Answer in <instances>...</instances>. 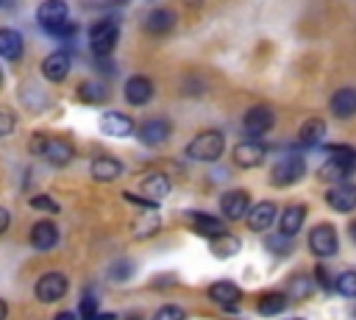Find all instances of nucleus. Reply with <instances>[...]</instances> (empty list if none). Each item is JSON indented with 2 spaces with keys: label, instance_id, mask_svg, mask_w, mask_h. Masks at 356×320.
Masks as SVG:
<instances>
[{
  "label": "nucleus",
  "instance_id": "1",
  "mask_svg": "<svg viewBox=\"0 0 356 320\" xmlns=\"http://www.w3.org/2000/svg\"><path fill=\"white\" fill-rule=\"evenodd\" d=\"M120 39V25L114 17H103L89 28V47L95 56H111Z\"/></svg>",
  "mask_w": 356,
  "mask_h": 320
},
{
  "label": "nucleus",
  "instance_id": "2",
  "mask_svg": "<svg viewBox=\"0 0 356 320\" xmlns=\"http://www.w3.org/2000/svg\"><path fill=\"white\" fill-rule=\"evenodd\" d=\"M222 150H225V136L220 131H203L186 145V153L197 161H217Z\"/></svg>",
  "mask_w": 356,
  "mask_h": 320
},
{
  "label": "nucleus",
  "instance_id": "3",
  "mask_svg": "<svg viewBox=\"0 0 356 320\" xmlns=\"http://www.w3.org/2000/svg\"><path fill=\"white\" fill-rule=\"evenodd\" d=\"M303 175H306V161L298 153H289V156H284V159H278L273 164L270 181L275 186H289V184H298Z\"/></svg>",
  "mask_w": 356,
  "mask_h": 320
},
{
  "label": "nucleus",
  "instance_id": "4",
  "mask_svg": "<svg viewBox=\"0 0 356 320\" xmlns=\"http://www.w3.org/2000/svg\"><path fill=\"white\" fill-rule=\"evenodd\" d=\"M67 19H70V8H67L64 0H44V3H39V8H36V22H39L47 33H56Z\"/></svg>",
  "mask_w": 356,
  "mask_h": 320
},
{
  "label": "nucleus",
  "instance_id": "5",
  "mask_svg": "<svg viewBox=\"0 0 356 320\" xmlns=\"http://www.w3.org/2000/svg\"><path fill=\"white\" fill-rule=\"evenodd\" d=\"M273 125H275V114H273V109H267V106H253V109H248L245 117H242V131H245L250 139L264 136Z\"/></svg>",
  "mask_w": 356,
  "mask_h": 320
},
{
  "label": "nucleus",
  "instance_id": "6",
  "mask_svg": "<svg viewBox=\"0 0 356 320\" xmlns=\"http://www.w3.org/2000/svg\"><path fill=\"white\" fill-rule=\"evenodd\" d=\"M309 248H312V253H314V256H320V259L334 256V253H337V248H339V239H337L334 225H328V223L314 225V228H312V234H309Z\"/></svg>",
  "mask_w": 356,
  "mask_h": 320
},
{
  "label": "nucleus",
  "instance_id": "7",
  "mask_svg": "<svg viewBox=\"0 0 356 320\" xmlns=\"http://www.w3.org/2000/svg\"><path fill=\"white\" fill-rule=\"evenodd\" d=\"M67 287H70V281H67L64 273H56V270L53 273H44L36 281V298L42 303H56V301H61L67 295Z\"/></svg>",
  "mask_w": 356,
  "mask_h": 320
},
{
  "label": "nucleus",
  "instance_id": "8",
  "mask_svg": "<svg viewBox=\"0 0 356 320\" xmlns=\"http://www.w3.org/2000/svg\"><path fill=\"white\" fill-rule=\"evenodd\" d=\"M170 131H172V128H170V122H167L164 117H150V120H145L142 125H136V136H139L145 145H150V147L167 142Z\"/></svg>",
  "mask_w": 356,
  "mask_h": 320
},
{
  "label": "nucleus",
  "instance_id": "9",
  "mask_svg": "<svg viewBox=\"0 0 356 320\" xmlns=\"http://www.w3.org/2000/svg\"><path fill=\"white\" fill-rule=\"evenodd\" d=\"M220 209H222L225 220H242L248 214V209H250V195L245 189H231V192L222 195Z\"/></svg>",
  "mask_w": 356,
  "mask_h": 320
},
{
  "label": "nucleus",
  "instance_id": "10",
  "mask_svg": "<svg viewBox=\"0 0 356 320\" xmlns=\"http://www.w3.org/2000/svg\"><path fill=\"white\" fill-rule=\"evenodd\" d=\"M100 131L106 134V136H131L134 131H136V125H134V120L128 117V114H122V111H106L103 117H100Z\"/></svg>",
  "mask_w": 356,
  "mask_h": 320
},
{
  "label": "nucleus",
  "instance_id": "11",
  "mask_svg": "<svg viewBox=\"0 0 356 320\" xmlns=\"http://www.w3.org/2000/svg\"><path fill=\"white\" fill-rule=\"evenodd\" d=\"M264 153H267V147L259 139H245V142H239L234 147V161L239 167H245V170L248 167H259L264 161Z\"/></svg>",
  "mask_w": 356,
  "mask_h": 320
},
{
  "label": "nucleus",
  "instance_id": "12",
  "mask_svg": "<svg viewBox=\"0 0 356 320\" xmlns=\"http://www.w3.org/2000/svg\"><path fill=\"white\" fill-rule=\"evenodd\" d=\"M209 298L214 301V303H220L222 309H228V312H236L239 306V298H242V292H239V287L234 284V281H214L211 287H209Z\"/></svg>",
  "mask_w": 356,
  "mask_h": 320
},
{
  "label": "nucleus",
  "instance_id": "13",
  "mask_svg": "<svg viewBox=\"0 0 356 320\" xmlns=\"http://www.w3.org/2000/svg\"><path fill=\"white\" fill-rule=\"evenodd\" d=\"M325 203L334 209V211H353L356 209V186L353 184H334L328 192H325Z\"/></svg>",
  "mask_w": 356,
  "mask_h": 320
},
{
  "label": "nucleus",
  "instance_id": "14",
  "mask_svg": "<svg viewBox=\"0 0 356 320\" xmlns=\"http://www.w3.org/2000/svg\"><path fill=\"white\" fill-rule=\"evenodd\" d=\"M153 97V81L147 75H134L125 81V100L131 106H145Z\"/></svg>",
  "mask_w": 356,
  "mask_h": 320
},
{
  "label": "nucleus",
  "instance_id": "15",
  "mask_svg": "<svg viewBox=\"0 0 356 320\" xmlns=\"http://www.w3.org/2000/svg\"><path fill=\"white\" fill-rule=\"evenodd\" d=\"M67 72H70V53H67V50H56V53H50V56L42 61V75H44L47 81H53V83L64 81Z\"/></svg>",
  "mask_w": 356,
  "mask_h": 320
},
{
  "label": "nucleus",
  "instance_id": "16",
  "mask_svg": "<svg viewBox=\"0 0 356 320\" xmlns=\"http://www.w3.org/2000/svg\"><path fill=\"white\" fill-rule=\"evenodd\" d=\"M28 239H31V245H33L36 250H50V248H56V242H58V228H56V223H50V220H39V223L31 228Z\"/></svg>",
  "mask_w": 356,
  "mask_h": 320
},
{
  "label": "nucleus",
  "instance_id": "17",
  "mask_svg": "<svg viewBox=\"0 0 356 320\" xmlns=\"http://www.w3.org/2000/svg\"><path fill=\"white\" fill-rule=\"evenodd\" d=\"M328 109H331V114L339 117V120L353 117V114H356V89H350V86L337 89V92L331 95V100H328Z\"/></svg>",
  "mask_w": 356,
  "mask_h": 320
},
{
  "label": "nucleus",
  "instance_id": "18",
  "mask_svg": "<svg viewBox=\"0 0 356 320\" xmlns=\"http://www.w3.org/2000/svg\"><path fill=\"white\" fill-rule=\"evenodd\" d=\"M175 28V14L170 11V8H153V11H147V17H145V31L150 33V36H164V33H170Z\"/></svg>",
  "mask_w": 356,
  "mask_h": 320
},
{
  "label": "nucleus",
  "instance_id": "19",
  "mask_svg": "<svg viewBox=\"0 0 356 320\" xmlns=\"http://www.w3.org/2000/svg\"><path fill=\"white\" fill-rule=\"evenodd\" d=\"M245 220H248V228L250 231H267L275 223V203H270V200L256 203L253 209H248Z\"/></svg>",
  "mask_w": 356,
  "mask_h": 320
},
{
  "label": "nucleus",
  "instance_id": "20",
  "mask_svg": "<svg viewBox=\"0 0 356 320\" xmlns=\"http://www.w3.org/2000/svg\"><path fill=\"white\" fill-rule=\"evenodd\" d=\"M356 170V164L353 161H348V159H337V156H331L323 167H320V181H328V184H342L350 173Z\"/></svg>",
  "mask_w": 356,
  "mask_h": 320
},
{
  "label": "nucleus",
  "instance_id": "21",
  "mask_svg": "<svg viewBox=\"0 0 356 320\" xmlns=\"http://www.w3.org/2000/svg\"><path fill=\"white\" fill-rule=\"evenodd\" d=\"M0 56L6 61H19L22 58V36L14 28H0Z\"/></svg>",
  "mask_w": 356,
  "mask_h": 320
},
{
  "label": "nucleus",
  "instance_id": "22",
  "mask_svg": "<svg viewBox=\"0 0 356 320\" xmlns=\"http://www.w3.org/2000/svg\"><path fill=\"white\" fill-rule=\"evenodd\" d=\"M75 95H78V100L86 103V106H100V103L108 100V86H106L103 81H83Z\"/></svg>",
  "mask_w": 356,
  "mask_h": 320
},
{
  "label": "nucleus",
  "instance_id": "23",
  "mask_svg": "<svg viewBox=\"0 0 356 320\" xmlns=\"http://www.w3.org/2000/svg\"><path fill=\"white\" fill-rule=\"evenodd\" d=\"M122 175V164H120V159H111V156H97L95 161H92V178L95 181H114V178H120Z\"/></svg>",
  "mask_w": 356,
  "mask_h": 320
},
{
  "label": "nucleus",
  "instance_id": "24",
  "mask_svg": "<svg viewBox=\"0 0 356 320\" xmlns=\"http://www.w3.org/2000/svg\"><path fill=\"white\" fill-rule=\"evenodd\" d=\"M303 217H306V206H300V203L286 206L284 214L278 217V228H281V234L295 237V234L300 231V225H303Z\"/></svg>",
  "mask_w": 356,
  "mask_h": 320
},
{
  "label": "nucleus",
  "instance_id": "25",
  "mask_svg": "<svg viewBox=\"0 0 356 320\" xmlns=\"http://www.w3.org/2000/svg\"><path fill=\"white\" fill-rule=\"evenodd\" d=\"M189 217H192V228H195L197 234L209 237V239H214V237L225 234V228H222V220H220V217H211V214H206V211H192Z\"/></svg>",
  "mask_w": 356,
  "mask_h": 320
},
{
  "label": "nucleus",
  "instance_id": "26",
  "mask_svg": "<svg viewBox=\"0 0 356 320\" xmlns=\"http://www.w3.org/2000/svg\"><path fill=\"white\" fill-rule=\"evenodd\" d=\"M142 195H147L150 200H161L170 195V178L164 173H150L145 181H142Z\"/></svg>",
  "mask_w": 356,
  "mask_h": 320
},
{
  "label": "nucleus",
  "instance_id": "27",
  "mask_svg": "<svg viewBox=\"0 0 356 320\" xmlns=\"http://www.w3.org/2000/svg\"><path fill=\"white\" fill-rule=\"evenodd\" d=\"M44 159H47L53 167H64V164H70V159H72V145L64 142V139H50V142H47V150H44Z\"/></svg>",
  "mask_w": 356,
  "mask_h": 320
},
{
  "label": "nucleus",
  "instance_id": "28",
  "mask_svg": "<svg viewBox=\"0 0 356 320\" xmlns=\"http://www.w3.org/2000/svg\"><path fill=\"white\" fill-rule=\"evenodd\" d=\"M286 306H289V298L284 292H267V295L259 298V314H264V317L281 314Z\"/></svg>",
  "mask_w": 356,
  "mask_h": 320
},
{
  "label": "nucleus",
  "instance_id": "29",
  "mask_svg": "<svg viewBox=\"0 0 356 320\" xmlns=\"http://www.w3.org/2000/svg\"><path fill=\"white\" fill-rule=\"evenodd\" d=\"M323 136H325V120L312 117V120H306V122L300 125V142H303V145H317Z\"/></svg>",
  "mask_w": 356,
  "mask_h": 320
},
{
  "label": "nucleus",
  "instance_id": "30",
  "mask_svg": "<svg viewBox=\"0 0 356 320\" xmlns=\"http://www.w3.org/2000/svg\"><path fill=\"white\" fill-rule=\"evenodd\" d=\"M312 289H314V278H312V275H306V273L292 275V278H289V287H286L289 298H295V301L309 298V295H312Z\"/></svg>",
  "mask_w": 356,
  "mask_h": 320
},
{
  "label": "nucleus",
  "instance_id": "31",
  "mask_svg": "<svg viewBox=\"0 0 356 320\" xmlns=\"http://www.w3.org/2000/svg\"><path fill=\"white\" fill-rule=\"evenodd\" d=\"M211 242V253L214 256H234L236 250H239V239L236 237H231V234H220V237H214V239H209Z\"/></svg>",
  "mask_w": 356,
  "mask_h": 320
},
{
  "label": "nucleus",
  "instance_id": "32",
  "mask_svg": "<svg viewBox=\"0 0 356 320\" xmlns=\"http://www.w3.org/2000/svg\"><path fill=\"white\" fill-rule=\"evenodd\" d=\"M334 289H337L339 295H345V298H353V301H356V273H353V270L339 273V275H337V281H334Z\"/></svg>",
  "mask_w": 356,
  "mask_h": 320
},
{
  "label": "nucleus",
  "instance_id": "33",
  "mask_svg": "<svg viewBox=\"0 0 356 320\" xmlns=\"http://www.w3.org/2000/svg\"><path fill=\"white\" fill-rule=\"evenodd\" d=\"M267 248L273 250V253H292V248H295V242H292V237H286V234H278V237H267Z\"/></svg>",
  "mask_w": 356,
  "mask_h": 320
},
{
  "label": "nucleus",
  "instance_id": "34",
  "mask_svg": "<svg viewBox=\"0 0 356 320\" xmlns=\"http://www.w3.org/2000/svg\"><path fill=\"white\" fill-rule=\"evenodd\" d=\"M131 273H134V264L125 262V259H120V262H114V264L108 267V278H111V281H125Z\"/></svg>",
  "mask_w": 356,
  "mask_h": 320
},
{
  "label": "nucleus",
  "instance_id": "35",
  "mask_svg": "<svg viewBox=\"0 0 356 320\" xmlns=\"http://www.w3.org/2000/svg\"><path fill=\"white\" fill-rule=\"evenodd\" d=\"M28 203H31V209H39V211H50V214L58 211V203L53 198H47V195H33Z\"/></svg>",
  "mask_w": 356,
  "mask_h": 320
},
{
  "label": "nucleus",
  "instance_id": "36",
  "mask_svg": "<svg viewBox=\"0 0 356 320\" xmlns=\"http://www.w3.org/2000/svg\"><path fill=\"white\" fill-rule=\"evenodd\" d=\"M323 150H328V156H337V159H348L356 164V147L350 145H325Z\"/></svg>",
  "mask_w": 356,
  "mask_h": 320
},
{
  "label": "nucleus",
  "instance_id": "37",
  "mask_svg": "<svg viewBox=\"0 0 356 320\" xmlns=\"http://www.w3.org/2000/svg\"><path fill=\"white\" fill-rule=\"evenodd\" d=\"M184 317H186V312H184L181 306H172V303H170V306H161V309L153 314V320H184Z\"/></svg>",
  "mask_w": 356,
  "mask_h": 320
},
{
  "label": "nucleus",
  "instance_id": "38",
  "mask_svg": "<svg viewBox=\"0 0 356 320\" xmlns=\"http://www.w3.org/2000/svg\"><path fill=\"white\" fill-rule=\"evenodd\" d=\"M47 142H50V136H44V134H33V136L28 139V150H31L33 156H44Z\"/></svg>",
  "mask_w": 356,
  "mask_h": 320
},
{
  "label": "nucleus",
  "instance_id": "39",
  "mask_svg": "<svg viewBox=\"0 0 356 320\" xmlns=\"http://www.w3.org/2000/svg\"><path fill=\"white\" fill-rule=\"evenodd\" d=\"M156 231H159V217H156V214H150L147 223H139V225L134 228V234H136L139 239H145V237H150V234H156Z\"/></svg>",
  "mask_w": 356,
  "mask_h": 320
},
{
  "label": "nucleus",
  "instance_id": "40",
  "mask_svg": "<svg viewBox=\"0 0 356 320\" xmlns=\"http://www.w3.org/2000/svg\"><path fill=\"white\" fill-rule=\"evenodd\" d=\"M50 36H56V39H61V42H72V39L78 36V25L67 19V22H64V25H61L56 33H50Z\"/></svg>",
  "mask_w": 356,
  "mask_h": 320
},
{
  "label": "nucleus",
  "instance_id": "41",
  "mask_svg": "<svg viewBox=\"0 0 356 320\" xmlns=\"http://www.w3.org/2000/svg\"><path fill=\"white\" fill-rule=\"evenodd\" d=\"M78 312H81V320H95V314H97V301H95V298H83Z\"/></svg>",
  "mask_w": 356,
  "mask_h": 320
},
{
  "label": "nucleus",
  "instance_id": "42",
  "mask_svg": "<svg viewBox=\"0 0 356 320\" xmlns=\"http://www.w3.org/2000/svg\"><path fill=\"white\" fill-rule=\"evenodd\" d=\"M17 125V117L11 111H0V136H8Z\"/></svg>",
  "mask_w": 356,
  "mask_h": 320
},
{
  "label": "nucleus",
  "instance_id": "43",
  "mask_svg": "<svg viewBox=\"0 0 356 320\" xmlns=\"http://www.w3.org/2000/svg\"><path fill=\"white\" fill-rule=\"evenodd\" d=\"M317 281L323 284V289H334V278L325 273V267H317Z\"/></svg>",
  "mask_w": 356,
  "mask_h": 320
},
{
  "label": "nucleus",
  "instance_id": "44",
  "mask_svg": "<svg viewBox=\"0 0 356 320\" xmlns=\"http://www.w3.org/2000/svg\"><path fill=\"white\" fill-rule=\"evenodd\" d=\"M8 223H11V211L0 206V234H6V228H8Z\"/></svg>",
  "mask_w": 356,
  "mask_h": 320
},
{
  "label": "nucleus",
  "instance_id": "45",
  "mask_svg": "<svg viewBox=\"0 0 356 320\" xmlns=\"http://www.w3.org/2000/svg\"><path fill=\"white\" fill-rule=\"evenodd\" d=\"M53 320H78V317H75V312H58Z\"/></svg>",
  "mask_w": 356,
  "mask_h": 320
},
{
  "label": "nucleus",
  "instance_id": "46",
  "mask_svg": "<svg viewBox=\"0 0 356 320\" xmlns=\"http://www.w3.org/2000/svg\"><path fill=\"white\" fill-rule=\"evenodd\" d=\"M6 314H8V303L0 298V320H6Z\"/></svg>",
  "mask_w": 356,
  "mask_h": 320
},
{
  "label": "nucleus",
  "instance_id": "47",
  "mask_svg": "<svg viewBox=\"0 0 356 320\" xmlns=\"http://www.w3.org/2000/svg\"><path fill=\"white\" fill-rule=\"evenodd\" d=\"M189 8H197V6H203V0H184Z\"/></svg>",
  "mask_w": 356,
  "mask_h": 320
},
{
  "label": "nucleus",
  "instance_id": "48",
  "mask_svg": "<svg viewBox=\"0 0 356 320\" xmlns=\"http://www.w3.org/2000/svg\"><path fill=\"white\" fill-rule=\"evenodd\" d=\"M348 231H350V237H353V242H356V223H350V225H348Z\"/></svg>",
  "mask_w": 356,
  "mask_h": 320
},
{
  "label": "nucleus",
  "instance_id": "49",
  "mask_svg": "<svg viewBox=\"0 0 356 320\" xmlns=\"http://www.w3.org/2000/svg\"><path fill=\"white\" fill-rule=\"evenodd\" d=\"M122 320H142L139 314H128V317H122Z\"/></svg>",
  "mask_w": 356,
  "mask_h": 320
},
{
  "label": "nucleus",
  "instance_id": "50",
  "mask_svg": "<svg viewBox=\"0 0 356 320\" xmlns=\"http://www.w3.org/2000/svg\"><path fill=\"white\" fill-rule=\"evenodd\" d=\"M0 86H3V72H0Z\"/></svg>",
  "mask_w": 356,
  "mask_h": 320
},
{
  "label": "nucleus",
  "instance_id": "51",
  "mask_svg": "<svg viewBox=\"0 0 356 320\" xmlns=\"http://www.w3.org/2000/svg\"><path fill=\"white\" fill-rule=\"evenodd\" d=\"M0 6H6V0H0Z\"/></svg>",
  "mask_w": 356,
  "mask_h": 320
},
{
  "label": "nucleus",
  "instance_id": "52",
  "mask_svg": "<svg viewBox=\"0 0 356 320\" xmlns=\"http://www.w3.org/2000/svg\"><path fill=\"white\" fill-rule=\"evenodd\" d=\"M295 320H300V317H295Z\"/></svg>",
  "mask_w": 356,
  "mask_h": 320
}]
</instances>
